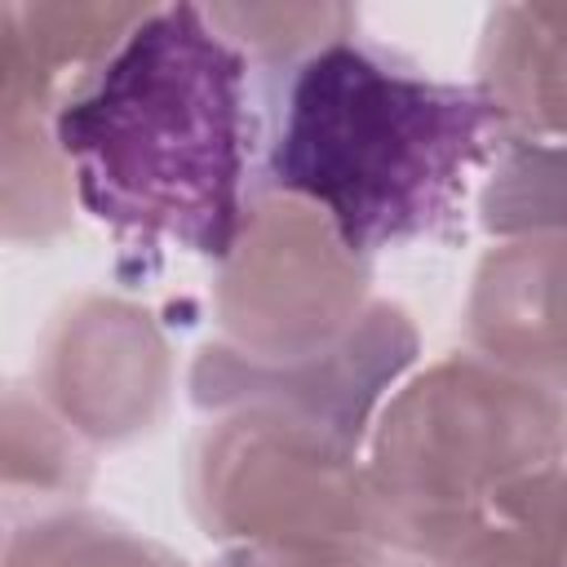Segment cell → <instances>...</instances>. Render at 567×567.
<instances>
[{
	"instance_id": "1",
	"label": "cell",
	"mask_w": 567,
	"mask_h": 567,
	"mask_svg": "<svg viewBox=\"0 0 567 567\" xmlns=\"http://www.w3.org/2000/svg\"><path fill=\"white\" fill-rule=\"evenodd\" d=\"M80 204L142 248L226 257L244 221V58L195 4L151 13L58 111Z\"/></svg>"
},
{
	"instance_id": "2",
	"label": "cell",
	"mask_w": 567,
	"mask_h": 567,
	"mask_svg": "<svg viewBox=\"0 0 567 567\" xmlns=\"http://www.w3.org/2000/svg\"><path fill=\"white\" fill-rule=\"evenodd\" d=\"M505 111L474 84L408 75L359 44H328L292 75L270 155L279 186L328 208L350 252L443 230Z\"/></svg>"
}]
</instances>
